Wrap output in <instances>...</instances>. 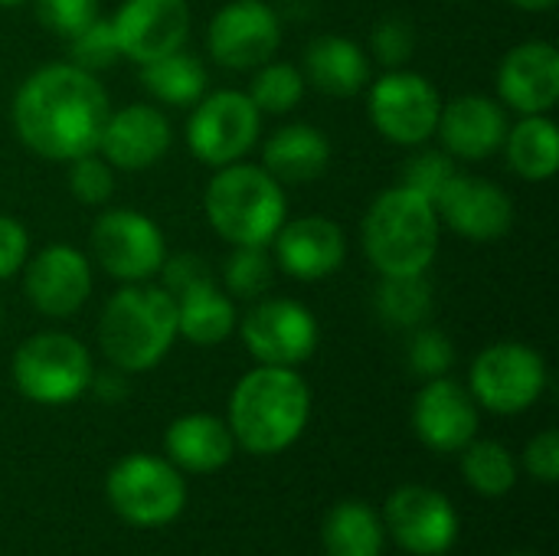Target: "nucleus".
I'll list each match as a JSON object with an SVG mask.
<instances>
[{"mask_svg": "<svg viewBox=\"0 0 559 556\" xmlns=\"http://www.w3.org/2000/svg\"><path fill=\"white\" fill-rule=\"evenodd\" d=\"M275 269L298 282H321L341 272L347 259V236L328 216H298L285 220L272 239Z\"/></svg>", "mask_w": 559, "mask_h": 556, "instance_id": "aec40b11", "label": "nucleus"}, {"mask_svg": "<svg viewBox=\"0 0 559 556\" xmlns=\"http://www.w3.org/2000/svg\"><path fill=\"white\" fill-rule=\"evenodd\" d=\"M282 46V20L265 0H229L206 26V49L229 72H252Z\"/></svg>", "mask_w": 559, "mask_h": 556, "instance_id": "ddd939ff", "label": "nucleus"}, {"mask_svg": "<svg viewBox=\"0 0 559 556\" xmlns=\"http://www.w3.org/2000/svg\"><path fill=\"white\" fill-rule=\"evenodd\" d=\"M367 115L377 134L396 147H423L436 138L442 95L413 69H386L367 85Z\"/></svg>", "mask_w": 559, "mask_h": 556, "instance_id": "6e6552de", "label": "nucleus"}, {"mask_svg": "<svg viewBox=\"0 0 559 556\" xmlns=\"http://www.w3.org/2000/svg\"><path fill=\"white\" fill-rule=\"evenodd\" d=\"M275 282V259L269 246H233L223 265V292L239 301H259Z\"/></svg>", "mask_w": 559, "mask_h": 556, "instance_id": "2f4dec72", "label": "nucleus"}, {"mask_svg": "<svg viewBox=\"0 0 559 556\" xmlns=\"http://www.w3.org/2000/svg\"><path fill=\"white\" fill-rule=\"evenodd\" d=\"M36 16L52 36L72 39L102 13H98V0H36Z\"/></svg>", "mask_w": 559, "mask_h": 556, "instance_id": "58836bf2", "label": "nucleus"}, {"mask_svg": "<svg viewBox=\"0 0 559 556\" xmlns=\"http://www.w3.org/2000/svg\"><path fill=\"white\" fill-rule=\"evenodd\" d=\"M439 223L468 242H498L514 226V200L488 177L455 174L436 197Z\"/></svg>", "mask_w": 559, "mask_h": 556, "instance_id": "dca6fc26", "label": "nucleus"}, {"mask_svg": "<svg viewBox=\"0 0 559 556\" xmlns=\"http://www.w3.org/2000/svg\"><path fill=\"white\" fill-rule=\"evenodd\" d=\"M105 495L115 514L134 528H164L180 518L187 485L174 462L147 452L124 456L105 478Z\"/></svg>", "mask_w": 559, "mask_h": 556, "instance_id": "0eeeda50", "label": "nucleus"}, {"mask_svg": "<svg viewBox=\"0 0 559 556\" xmlns=\"http://www.w3.org/2000/svg\"><path fill=\"white\" fill-rule=\"evenodd\" d=\"M262 134V111L242 88H219L203 95L187 118V147L206 167L242 161Z\"/></svg>", "mask_w": 559, "mask_h": 556, "instance_id": "9d476101", "label": "nucleus"}, {"mask_svg": "<svg viewBox=\"0 0 559 556\" xmlns=\"http://www.w3.org/2000/svg\"><path fill=\"white\" fill-rule=\"evenodd\" d=\"M514 556H534V554H514Z\"/></svg>", "mask_w": 559, "mask_h": 556, "instance_id": "a18cd8bd", "label": "nucleus"}, {"mask_svg": "<svg viewBox=\"0 0 559 556\" xmlns=\"http://www.w3.org/2000/svg\"><path fill=\"white\" fill-rule=\"evenodd\" d=\"M383 528L413 556H442L459 537V514L442 492L403 485L383 508Z\"/></svg>", "mask_w": 559, "mask_h": 556, "instance_id": "2eb2a0df", "label": "nucleus"}, {"mask_svg": "<svg viewBox=\"0 0 559 556\" xmlns=\"http://www.w3.org/2000/svg\"><path fill=\"white\" fill-rule=\"evenodd\" d=\"M26 301L52 321L72 318L92 298V262L82 249L69 242L43 246L23 265Z\"/></svg>", "mask_w": 559, "mask_h": 556, "instance_id": "4468645a", "label": "nucleus"}, {"mask_svg": "<svg viewBox=\"0 0 559 556\" xmlns=\"http://www.w3.org/2000/svg\"><path fill=\"white\" fill-rule=\"evenodd\" d=\"M141 82L144 88L160 102V105H197L206 95L210 75L200 56L177 49L170 56H160L147 66H141Z\"/></svg>", "mask_w": 559, "mask_h": 556, "instance_id": "c85d7f7f", "label": "nucleus"}, {"mask_svg": "<svg viewBox=\"0 0 559 556\" xmlns=\"http://www.w3.org/2000/svg\"><path fill=\"white\" fill-rule=\"evenodd\" d=\"M26 259H29V233L23 229L20 220L0 213V282L23 272Z\"/></svg>", "mask_w": 559, "mask_h": 556, "instance_id": "a19ab883", "label": "nucleus"}, {"mask_svg": "<svg viewBox=\"0 0 559 556\" xmlns=\"http://www.w3.org/2000/svg\"><path fill=\"white\" fill-rule=\"evenodd\" d=\"M10 374L29 403L66 406L92 390L95 367L88 347L75 334L39 331L16 347Z\"/></svg>", "mask_w": 559, "mask_h": 556, "instance_id": "423d86ee", "label": "nucleus"}, {"mask_svg": "<svg viewBox=\"0 0 559 556\" xmlns=\"http://www.w3.org/2000/svg\"><path fill=\"white\" fill-rule=\"evenodd\" d=\"M524 469L544 482L554 485L559 478V436L557 429H544L540 436H534L524 449Z\"/></svg>", "mask_w": 559, "mask_h": 556, "instance_id": "79ce46f5", "label": "nucleus"}, {"mask_svg": "<svg viewBox=\"0 0 559 556\" xmlns=\"http://www.w3.org/2000/svg\"><path fill=\"white\" fill-rule=\"evenodd\" d=\"M498 102L518 115H550L559 102V49L547 39H527L498 66Z\"/></svg>", "mask_w": 559, "mask_h": 556, "instance_id": "412c9836", "label": "nucleus"}, {"mask_svg": "<svg viewBox=\"0 0 559 556\" xmlns=\"http://www.w3.org/2000/svg\"><path fill=\"white\" fill-rule=\"evenodd\" d=\"M174 144V128L157 105L131 102L118 111H108V121L98 138V154L115 170H151L164 161Z\"/></svg>", "mask_w": 559, "mask_h": 556, "instance_id": "a211bd4d", "label": "nucleus"}, {"mask_svg": "<svg viewBox=\"0 0 559 556\" xmlns=\"http://www.w3.org/2000/svg\"><path fill=\"white\" fill-rule=\"evenodd\" d=\"M462 452V475L472 485V492L485 498H504L518 485V462L501 442L472 439Z\"/></svg>", "mask_w": 559, "mask_h": 556, "instance_id": "c756f323", "label": "nucleus"}, {"mask_svg": "<svg viewBox=\"0 0 559 556\" xmlns=\"http://www.w3.org/2000/svg\"><path fill=\"white\" fill-rule=\"evenodd\" d=\"M301 75L324 95L350 98L373 82V59L360 43L328 33L308 43Z\"/></svg>", "mask_w": 559, "mask_h": 556, "instance_id": "5701e85b", "label": "nucleus"}, {"mask_svg": "<svg viewBox=\"0 0 559 556\" xmlns=\"http://www.w3.org/2000/svg\"><path fill=\"white\" fill-rule=\"evenodd\" d=\"M121 59L147 66L170 56L190 39V3L187 0H124L111 16Z\"/></svg>", "mask_w": 559, "mask_h": 556, "instance_id": "f3484780", "label": "nucleus"}, {"mask_svg": "<svg viewBox=\"0 0 559 556\" xmlns=\"http://www.w3.org/2000/svg\"><path fill=\"white\" fill-rule=\"evenodd\" d=\"M236 328L246 351L269 367L298 370L321 344V324L314 311L295 298H259Z\"/></svg>", "mask_w": 559, "mask_h": 556, "instance_id": "9b49d317", "label": "nucleus"}, {"mask_svg": "<svg viewBox=\"0 0 559 556\" xmlns=\"http://www.w3.org/2000/svg\"><path fill=\"white\" fill-rule=\"evenodd\" d=\"M508 164L518 177L531 184H544L559 167V128L550 115H521L518 125L508 128L504 147Z\"/></svg>", "mask_w": 559, "mask_h": 556, "instance_id": "bb28decb", "label": "nucleus"}, {"mask_svg": "<svg viewBox=\"0 0 559 556\" xmlns=\"http://www.w3.org/2000/svg\"><path fill=\"white\" fill-rule=\"evenodd\" d=\"M23 3H29V0H0V7H23Z\"/></svg>", "mask_w": 559, "mask_h": 556, "instance_id": "c03bdc74", "label": "nucleus"}, {"mask_svg": "<svg viewBox=\"0 0 559 556\" xmlns=\"http://www.w3.org/2000/svg\"><path fill=\"white\" fill-rule=\"evenodd\" d=\"M328 556H383L386 528L383 518L364 501H341L331 508L321 528Z\"/></svg>", "mask_w": 559, "mask_h": 556, "instance_id": "cd10ccee", "label": "nucleus"}, {"mask_svg": "<svg viewBox=\"0 0 559 556\" xmlns=\"http://www.w3.org/2000/svg\"><path fill=\"white\" fill-rule=\"evenodd\" d=\"M167 459L193 475H210L229 465L236 452V439L226 426V419L213 413H187L174 419L164 433Z\"/></svg>", "mask_w": 559, "mask_h": 556, "instance_id": "b1692460", "label": "nucleus"}, {"mask_svg": "<svg viewBox=\"0 0 559 556\" xmlns=\"http://www.w3.org/2000/svg\"><path fill=\"white\" fill-rule=\"evenodd\" d=\"M177 301V338L197 344V347H216L226 338H233L239 324L236 298H229L216 279L206 285H197L183 292Z\"/></svg>", "mask_w": 559, "mask_h": 556, "instance_id": "a878e982", "label": "nucleus"}, {"mask_svg": "<svg viewBox=\"0 0 559 556\" xmlns=\"http://www.w3.org/2000/svg\"><path fill=\"white\" fill-rule=\"evenodd\" d=\"M69 43V62H75L85 72H102L111 69L121 59L118 39H115V26L105 16H95L85 29H79Z\"/></svg>", "mask_w": 559, "mask_h": 556, "instance_id": "72a5a7b5", "label": "nucleus"}, {"mask_svg": "<svg viewBox=\"0 0 559 556\" xmlns=\"http://www.w3.org/2000/svg\"><path fill=\"white\" fill-rule=\"evenodd\" d=\"M416 52V29L406 16H383L370 33V59L386 69H403Z\"/></svg>", "mask_w": 559, "mask_h": 556, "instance_id": "4c0bfd02", "label": "nucleus"}, {"mask_svg": "<svg viewBox=\"0 0 559 556\" xmlns=\"http://www.w3.org/2000/svg\"><path fill=\"white\" fill-rule=\"evenodd\" d=\"M360 242L380 279L426 275L442 242L436 203L403 184L383 190L364 213Z\"/></svg>", "mask_w": 559, "mask_h": 556, "instance_id": "7ed1b4c3", "label": "nucleus"}, {"mask_svg": "<svg viewBox=\"0 0 559 556\" xmlns=\"http://www.w3.org/2000/svg\"><path fill=\"white\" fill-rule=\"evenodd\" d=\"M252 82H249V98L255 102V108L262 115H288L292 108H298V102L305 98V75L298 66L292 62H262L259 69H252Z\"/></svg>", "mask_w": 559, "mask_h": 556, "instance_id": "473e14b6", "label": "nucleus"}, {"mask_svg": "<svg viewBox=\"0 0 559 556\" xmlns=\"http://www.w3.org/2000/svg\"><path fill=\"white\" fill-rule=\"evenodd\" d=\"M311 419V390L295 367L259 364L229 397V433L252 456H278L292 449Z\"/></svg>", "mask_w": 559, "mask_h": 556, "instance_id": "f03ea898", "label": "nucleus"}, {"mask_svg": "<svg viewBox=\"0 0 559 556\" xmlns=\"http://www.w3.org/2000/svg\"><path fill=\"white\" fill-rule=\"evenodd\" d=\"M108 111L111 102L95 72L75 62H49L20 82L10 118L36 157L69 164L98 147Z\"/></svg>", "mask_w": 559, "mask_h": 556, "instance_id": "f257e3e1", "label": "nucleus"}, {"mask_svg": "<svg viewBox=\"0 0 559 556\" xmlns=\"http://www.w3.org/2000/svg\"><path fill=\"white\" fill-rule=\"evenodd\" d=\"M508 3H514L518 10H527V13H547L557 7V0H508Z\"/></svg>", "mask_w": 559, "mask_h": 556, "instance_id": "37998d69", "label": "nucleus"}, {"mask_svg": "<svg viewBox=\"0 0 559 556\" xmlns=\"http://www.w3.org/2000/svg\"><path fill=\"white\" fill-rule=\"evenodd\" d=\"M157 275H164V288H167L174 298H180L183 292H190V288H197V285L213 282L210 265H206L200 256H190V252H183V256H167Z\"/></svg>", "mask_w": 559, "mask_h": 556, "instance_id": "ea45409f", "label": "nucleus"}, {"mask_svg": "<svg viewBox=\"0 0 559 556\" xmlns=\"http://www.w3.org/2000/svg\"><path fill=\"white\" fill-rule=\"evenodd\" d=\"M92 256L105 275L124 285L151 282L167 259V239L151 216L131 206H115L92 223Z\"/></svg>", "mask_w": 559, "mask_h": 556, "instance_id": "f8f14e48", "label": "nucleus"}, {"mask_svg": "<svg viewBox=\"0 0 559 556\" xmlns=\"http://www.w3.org/2000/svg\"><path fill=\"white\" fill-rule=\"evenodd\" d=\"M455 364V344L445 331L432 328V324H419L413 341H409V367L416 377L423 380H436V377H449Z\"/></svg>", "mask_w": 559, "mask_h": 556, "instance_id": "c9c22d12", "label": "nucleus"}, {"mask_svg": "<svg viewBox=\"0 0 559 556\" xmlns=\"http://www.w3.org/2000/svg\"><path fill=\"white\" fill-rule=\"evenodd\" d=\"M177 341V301L164 285H121L102 308L98 344L121 374L154 370Z\"/></svg>", "mask_w": 559, "mask_h": 556, "instance_id": "20e7f679", "label": "nucleus"}, {"mask_svg": "<svg viewBox=\"0 0 559 556\" xmlns=\"http://www.w3.org/2000/svg\"><path fill=\"white\" fill-rule=\"evenodd\" d=\"M547 360L521 341H498L485 347L468 370V393L475 403L498 416L531 410L547 390Z\"/></svg>", "mask_w": 559, "mask_h": 556, "instance_id": "1a4fd4ad", "label": "nucleus"}, {"mask_svg": "<svg viewBox=\"0 0 559 556\" xmlns=\"http://www.w3.org/2000/svg\"><path fill=\"white\" fill-rule=\"evenodd\" d=\"M459 174L455 167V157L445 154V151H432V147H419L409 161H406V170H403V187L423 193L426 200L436 203V197L445 190V184Z\"/></svg>", "mask_w": 559, "mask_h": 556, "instance_id": "e433bc0d", "label": "nucleus"}, {"mask_svg": "<svg viewBox=\"0 0 559 556\" xmlns=\"http://www.w3.org/2000/svg\"><path fill=\"white\" fill-rule=\"evenodd\" d=\"M377 311L393 328H419L432 315V282L426 275H390L380 282Z\"/></svg>", "mask_w": 559, "mask_h": 556, "instance_id": "7c9ffc66", "label": "nucleus"}, {"mask_svg": "<svg viewBox=\"0 0 559 556\" xmlns=\"http://www.w3.org/2000/svg\"><path fill=\"white\" fill-rule=\"evenodd\" d=\"M508 108L488 95H459L442 102L436 138L442 151L455 161H488L504 147L508 138Z\"/></svg>", "mask_w": 559, "mask_h": 556, "instance_id": "4be33fe9", "label": "nucleus"}, {"mask_svg": "<svg viewBox=\"0 0 559 556\" xmlns=\"http://www.w3.org/2000/svg\"><path fill=\"white\" fill-rule=\"evenodd\" d=\"M331 164V141L321 128L295 121L278 131L262 147V167L278 184H311Z\"/></svg>", "mask_w": 559, "mask_h": 556, "instance_id": "393cba45", "label": "nucleus"}, {"mask_svg": "<svg viewBox=\"0 0 559 556\" xmlns=\"http://www.w3.org/2000/svg\"><path fill=\"white\" fill-rule=\"evenodd\" d=\"M413 429L432 452H462L472 439H478V403L468 387L452 377L426 380L413 403Z\"/></svg>", "mask_w": 559, "mask_h": 556, "instance_id": "6ab92c4d", "label": "nucleus"}, {"mask_svg": "<svg viewBox=\"0 0 559 556\" xmlns=\"http://www.w3.org/2000/svg\"><path fill=\"white\" fill-rule=\"evenodd\" d=\"M69 193L82 206H105L115 193V167L98 151L69 161Z\"/></svg>", "mask_w": 559, "mask_h": 556, "instance_id": "f704fd0d", "label": "nucleus"}, {"mask_svg": "<svg viewBox=\"0 0 559 556\" xmlns=\"http://www.w3.org/2000/svg\"><path fill=\"white\" fill-rule=\"evenodd\" d=\"M206 223L229 246H272L275 233L288 220L285 187L262 164H226L206 184L203 193Z\"/></svg>", "mask_w": 559, "mask_h": 556, "instance_id": "39448f33", "label": "nucleus"}]
</instances>
